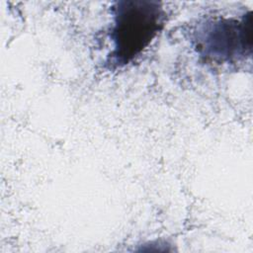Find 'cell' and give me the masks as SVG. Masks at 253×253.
Segmentation results:
<instances>
[{
  "label": "cell",
  "mask_w": 253,
  "mask_h": 253,
  "mask_svg": "<svg viewBox=\"0 0 253 253\" xmlns=\"http://www.w3.org/2000/svg\"><path fill=\"white\" fill-rule=\"evenodd\" d=\"M110 38L113 50L107 64L122 67L138 56L163 29L166 12L157 1L121 0L112 6Z\"/></svg>",
  "instance_id": "obj_1"
},
{
  "label": "cell",
  "mask_w": 253,
  "mask_h": 253,
  "mask_svg": "<svg viewBox=\"0 0 253 253\" xmlns=\"http://www.w3.org/2000/svg\"><path fill=\"white\" fill-rule=\"evenodd\" d=\"M251 23V11L240 17L208 18L194 30L195 48L217 63L245 60L252 53Z\"/></svg>",
  "instance_id": "obj_2"
}]
</instances>
